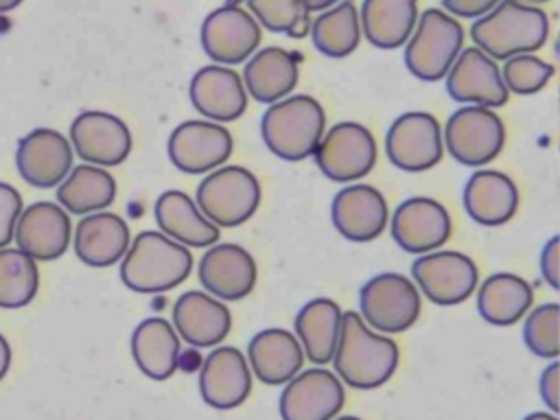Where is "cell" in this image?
I'll list each match as a JSON object with an SVG mask.
<instances>
[{"label":"cell","mask_w":560,"mask_h":420,"mask_svg":"<svg viewBox=\"0 0 560 420\" xmlns=\"http://www.w3.org/2000/svg\"><path fill=\"white\" fill-rule=\"evenodd\" d=\"M232 136L223 125L210 120L179 122L168 136V158L175 168L201 175L221 166L232 153Z\"/></svg>","instance_id":"14"},{"label":"cell","mask_w":560,"mask_h":420,"mask_svg":"<svg viewBox=\"0 0 560 420\" xmlns=\"http://www.w3.org/2000/svg\"><path fill=\"white\" fill-rule=\"evenodd\" d=\"M116 179L105 168L81 164L74 166L57 188V201L72 214H94L112 206Z\"/></svg>","instance_id":"34"},{"label":"cell","mask_w":560,"mask_h":420,"mask_svg":"<svg viewBox=\"0 0 560 420\" xmlns=\"http://www.w3.org/2000/svg\"><path fill=\"white\" fill-rule=\"evenodd\" d=\"M22 212V195L7 182H0V249L13 241L15 223Z\"/></svg>","instance_id":"40"},{"label":"cell","mask_w":560,"mask_h":420,"mask_svg":"<svg viewBox=\"0 0 560 420\" xmlns=\"http://www.w3.org/2000/svg\"><path fill=\"white\" fill-rule=\"evenodd\" d=\"M418 4L413 0H365L359 24L368 42L383 50L400 48L413 33Z\"/></svg>","instance_id":"31"},{"label":"cell","mask_w":560,"mask_h":420,"mask_svg":"<svg viewBox=\"0 0 560 420\" xmlns=\"http://www.w3.org/2000/svg\"><path fill=\"white\" fill-rule=\"evenodd\" d=\"M558 361L549 363L542 374H540V396H542V402L556 413L558 411Z\"/></svg>","instance_id":"43"},{"label":"cell","mask_w":560,"mask_h":420,"mask_svg":"<svg viewBox=\"0 0 560 420\" xmlns=\"http://www.w3.org/2000/svg\"><path fill=\"white\" fill-rule=\"evenodd\" d=\"M326 114L317 98L295 94L267 107L260 118L265 147L287 162H300L313 155L324 136Z\"/></svg>","instance_id":"4"},{"label":"cell","mask_w":560,"mask_h":420,"mask_svg":"<svg viewBox=\"0 0 560 420\" xmlns=\"http://www.w3.org/2000/svg\"><path fill=\"white\" fill-rule=\"evenodd\" d=\"M70 217L52 201H35L22 208L13 238L18 249L35 262H50L66 254L70 245Z\"/></svg>","instance_id":"16"},{"label":"cell","mask_w":560,"mask_h":420,"mask_svg":"<svg viewBox=\"0 0 560 420\" xmlns=\"http://www.w3.org/2000/svg\"><path fill=\"white\" fill-rule=\"evenodd\" d=\"M252 372L265 385H284L302 368L304 352L293 332L284 328H265L247 346Z\"/></svg>","instance_id":"29"},{"label":"cell","mask_w":560,"mask_h":420,"mask_svg":"<svg viewBox=\"0 0 560 420\" xmlns=\"http://www.w3.org/2000/svg\"><path fill=\"white\" fill-rule=\"evenodd\" d=\"M442 142L459 164L481 166L501 153L505 127L492 109L464 105L448 116Z\"/></svg>","instance_id":"8"},{"label":"cell","mask_w":560,"mask_h":420,"mask_svg":"<svg viewBox=\"0 0 560 420\" xmlns=\"http://www.w3.org/2000/svg\"><path fill=\"white\" fill-rule=\"evenodd\" d=\"M411 276L424 298L440 306H453L468 300L479 280L472 258L451 249L416 258L411 265Z\"/></svg>","instance_id":"11"},{"label":"cell","mask_w":560,"mask_h":420,"mask_svg":"<svg viewBox=\"0 0 560 420\" xmlns=\"http://www.w3.org/2000/svg\"><path fill=\"white\" fill-rule=\"evenodd\" d=\"M20 4V0H0V13L2 11H11V9H15Z\"/></svg>","instance_id":"46"},{"label":"cell","mask_w":560,"mask_h":420,"mask_svg":"<svg viewBox=\"0 0 560 420\" xmlns=\"http://www.w3.org/2000/svg\"><path fill=\"white\" fill-rule=\"evenodd\" d=\"M398 357L394 339L372 332L359 313H341L339 339L332 354L337 378L354 389L381 387L396 372Z\"/></svg>","instance_id":"1"},{"label":"cell","mask_w":560,"mask_h":420,"mask_svg":"<svg viewBox=\"0 0 560 420\" xmlns=\"http://www.w3.org/2000/svg\"><path fill=\"white\" fill-rule=\"evenodd\" d=\"M153 214L162 234L184 247H210L221 236V230L182 190H164L155 199Z\"/></svg>","instance_id":"27"},{"label":"cell","mask_w":560,"mask_h":420,"mask_svg":"<svg viewBox=\"0 0 560 420\" xmlns=\"http://www.w3.org/2000/svg\"><path fill=\"white\" fill-rule=\"evenodd\" d=\"M131 354L142 374L166 381L179 365V337L164 317L142 319L131 335Z\"/></svg>","instance_id":"30"},{"label":"cell","mask_w":560,"mask_h":420,"mask_svg":"<svg viewBox=\"0 0 560 420\" xmlns=\"http://www.w3.org/2000/svg\"><path fill=\"white\" fill-rule=\"evenodd\" d=\"M267 31L289 37H304L311 28V2L302 0H258L245 7ZM258 24V26H260Z\"/></svg>","instance_id":"37"},{"label":"cell","mask_w":560,"mask_h":420,"mask_svg":"<svg viewBox=\"0 0 560 420\" xmlns=\"http://www.w3.org/2000/svg\"><path fill=\"white\" fill-rule=\"evenodd\" d=\"M171 326L190 346L210 348L230 332L232 313L223 302L203 291H186L173 304Z\"/></svg>","instance_id":"24"},{"label":"cell","mask_w":560,"mask_h":420,"mask_svg":"<svg viewBox=\"0 0 560 420\" xmlns=\"http://www.w3.org/2000/svg\"><path fill=\"white\" fill-rule=\"evenodd\" d=\"M197 273L208 295L234 302L252 293L258 269L254 256L245 247L236 243H221L212 245L201 256Z\"/></svg>","instance_id":"22"},{"label":"cell","mask_w":560,"mask_h":420,"mask_svg":"<svg viewBox=\"0 0 560 420\" xmlns=\"http://www.w3.org/2000/svg\"><path fill=\"white\" fill-rule=\"evenodd\" d=\"M39 289V269L20 249H0V308H22Z\"/></svg>","instance_id":"36"},{"label":"cell","mask_w":560,"mask_h":420,"mask_svg":"<svg viewBox=\"0 0 560 420\" xmlns=\"http://www.w3.org/2000/svg\"><path fill=\"white\" fill-rule=\"evenodd\" d=\"M295 332L302 346V352L315 365H326L337 348L341 308L330 298H315L306 302L295 315Z\"/></svg>","instance_id":"32"},{"label":"cell","mask_w":560,"mask_h":420,"mask_svg":"<svg viewBox=\"0 0 560 420\" xmlns=\"http://www.w3.org/2000/svg\"><path fill=\"white\" fill-rule=\"evenodd\" d=\"M199 392L214 409H234L252 392V374L245 354L232 346L210 350L199 370Z\"/></svg>","instance_id":"20"},{"label":"cell","mask_w":560,"mask_h":420,"mask_svg":"<svg viewBox=\"0 0 560 420\" xmlns=\"http://www.w3.org/2000/svg\"><path fill=\"white\" fill-rule=\"evenodd\" d=\"M553 77V66L538 55H516L505 61L501 79L508 92L536 94Z\"/></svg>","instance_id":"38"},{"label":"cell","mask_w":560,"mask_h":420,"mask_svg":"<svg viewBox=\"0 0 560 420\" xmlns=\"http://www.w3.org/2000/svg\"><path fill=\"white\" fill-rule=\"evenodd\" d=\"M195 203L217 228H236L258 210L260 184L245 166H221L199 182Z\"/></svg>","instance_id":"6"},{"label":"cell","mask_w":560,"mask_h":420,"mask_svg":"<svg viewBox=\"0 0 560 420\" xmlns=\"http://www.w3.org/2000/svg\"><path fill=\"white\" fill-rule=\"evenodd\" d=\"M523 420H558L556 413H545V411H534L529 416H525Z\"/></svg>","instance_id":"45"},{"label":"cell","mask_w":560,"mask_h":420,"mask_svg":"<svg viewBox=\"0 0 560 420\" xmlns=\"http://www.w3.org/2000/svg\"><path fill=\"white\" fill-rule=\"evenodd\" d=\"M387 160L407 173H422L442 160L440 122L429 112L400 114L385 136Z\"/></svg>","instance_id":"10"},{"label":"cell","mask_w":560,"mask_h":420,"mask_svg":"<svg viewBox=\"0 0 560 420\" xmlns=\"http://www.w3.org/2000/svg\"><path fill=\"white\" fill-rule=\"evenodd\" d=\"M300 55L280 46H267L252 55L243 70V88L258 103L273 105L282 101L300 79Z\"/></svg>","instance_id":"25"},{"label":"cell","mask_w":560,"mask_h":420,"mask_svg":"<svg viewBox=\"0 0 560 420\" xmlns=\"http://www.w3.org/2000/svg\"><path fill=\"white\" fill-rule=\"evenodd\" d=\"M311 39L324 57L341 59L357 50L361 39L359 13L352 2H339L311 20Z\"/></svg>","instance_id":"35"},{"label":"cell","mask_w":560,"mask_h":420,"mask_svg":"<svg viewBox=\"0 0 560 420\" xmlns=\"http://www.w3.org/2000/svg\"><path fill=\"white\" fill-rule=\"evenodd\" d=\"M188 96L192 107L214 122H232L247 109L241 74L225 66L199 68L190 79Z\"/></svg>","instance_id":"23"},{"label":"cell","mask_w":560,"mask_h":420,"mask_svg":"<svg viewBox=\"0 0 560 420\" xmlns=\"http://www.w3.org/2000/svg\"><path fill=\"white\" fill-rule=\"evenodd\" d=\"M317 168L332 182H352L368 175L376 162V142L359 122H337L313 151Z\"/></svg>","instance_id":"9"},{"label":"cell","mask_w":560,"mask_h":420,"mask_svg":"<svg viewBox=\"0 0 560 420\" xmlns=\"http://www.w3.org/2000/svg\"><path fill=\"white\" fill-rule=\"evenodd\" d=\"M464 208L479 225H503L518 208L516 184L501 171H475L464 186Z\"/></svg>","instance_id":"26"},{"label":"cell","mask_w":560,"mask_h":420,"mask_svg":"<svg viewBox=\"0 0 560 420\" xmlns=\"http://www.w3.org/2000/svg\"><path fill=\"white\" fill-rule=\"evenodd\" d=\"M470 37L486 57L512 59L534 55L549 37V18L540 7L521 2H497V7L472 22Z\"/></svg>","instance_id":"2"},{"label":"cell","mask_w":560,"mask_h":420,"mask_svg":"<svg viewBox=\"0 0 560 420\" xmlns=\"http://www.w3.org/2000/svg\"><path fill=\"white\" fill-rule=\"evenodd\" d=\"M361 319L378 332H405L422 311L416 284L402 273L385 271L372 276L359 293Z\"/></svg>","instance_id":"7"},{"label":"cell","mask_w":560,"mask_h":420,"mask_svg":"<svg viewBox=\"0 0 560 420\" xmlns=\"http://www.w3.org/2000/svg\"><path fill=\"white\" fill-rule=\"evenodd\" d=\"M534 291L532 287L514 273H492L483 280L477 293L479 315L494 326L516 324L532 306Z\"/></svg>","instance_id":"33"},{"label":"cell","mask_w":560,"mask_h":420,"mask_svg":"<svg viewBox=\"0 0 560 420\" xmlns=\"http://www.w3.org/2000/svg\"><path fill=\"white\" fill-rule=\"evenodd\" d=\"M558 236H551L540 252V273L551 289H558Z\"/></svg>","instance_id":"42"},{"label":"cell","mask_w":560,"mask_h":420,"mask_svg":"<svg viewBox=\"0 0 560 420\" xmlns=\"http://www.w3.org/2000/svg\"><path fill=\"white\" fill-rule=\"evenodd\" d=\"M558 315L560 308L556 302L540 304L527 315L523 326V341L536 357H558Z\"/></svg>","instance_id":"39"},{"label":"cell","mask_w":560,"mask_h":420,"mask_svg":"<svg viewBox=\"0 0 560 420\" xmlns=\"http://www.w3.org/2000/svg\"><path fill=\"white\" fill-rule=\"evenodd\" d=\"M9 368H11V346L4 339V335H0V381L7 376Z\"/></svg>","instance_id":"44"},{"label":"cell","mask_w":560,"mask_h":420,"mask_svg":"<svg viewBox=\"0 0 560 420\" xmlns=\"http://www.w3.org/2000/svg\"><path fill=\"white\" fill-rule=\"evenodd\" d=\"M335 420H361V418H357V416H341V418H335Z\"/></svg>","instance_id":"47"},{"label":"cell","mask_w":560,"mask_h":420,"mask_svg":"<svg viewBox=\"0 0 560 420\" xmlns=\"http://www.w3.org/2000/svg\"><path fill=\"white\" fill-rule=\"evenodd\" d=\"M330 219L343 238L368 243L378 238L387 225V201L374 186H346L332 197Z\"/></svg>","instance_id":"21"},{"label":"cell","mask_w":560,"mask_h":420,"mask_svg":"<svg viewBox=\"0 0 560 420\" xmlns=\"http://www.w3.org/2000/svg\"><path fill=\"white\" fill-rule=\"evenodd\" d=\"M392 236L409 254H427L451 236L448 210L431 197L405 199L392 217Z\"/></svg>","instance_id":"19"},{"label":"cell","mask_w":560,"mask_h":420,"mask_svg":"<svg viewBox=\"0 0 560 420\" xmlns=\"http://www.w3.org/2000/svg\"><path fill=\"white\" fill-rule=\"evenodd\" d=\"M346 400L337 374L326 368H308L295 374L280 394L282 420H332Z\"/></svg>","instance_id":"13"},{"label":"cell","mask_w":560,"mask_h":420,"mask_svg":"<svg viewBox=\"0 0 560 420\" xmlns=\"http://www.w3.org/2000/svg\"><path fill=\"white\" fill-rule=\"evenodd\" d=\"M260 44V26L243 4H223L206 15L201 46L219 63H243Z\"/></svg>","instance_id":"12"},{"label":"cell","mask_w":560,"mask_h":420,"mask_svg":"<svg viewBox=\"0 0 560 420\" xmlns=\"http://www.w3.org/2000/svg\"><path fill=\"white\" fill-rule=\"evenodd\" d=\"M129 249V225L114 212H94L74 230V254L88 267H109Z\"/></svg>","instance_id":"28"},{"label":"cell","mask_w":560,"mask_h":420,"mask_svg":"<svg viewBox=\"0 0 560 420\" xmlns=\"http://www.w3.org/2000/svg\"><path fill=\"white\" fill-rule=\"evenodd\" d=\"M15 166L22 179L35 188L59 186L72 171V147L57 129L37 127L20 138Z\"/></svg>","instance_id":"17"},{"label":"cell","mask_w":560,"mask_h":420,"mask_svg":"<svg viewBox=\"0 0 560 420\" xmlns=\"http://www.w3.org/2000/svg\"><path fill=\"white\" fill-rule=\"evenodd\" d=\"M497 7L494 0H444L442 2V11L448 13L451 18H481L486 13H490Z\"/></svg>","instance_id":"41"},{"label":"cell","mask_w":560,"mask_h":420,"mask_svg":"<svg viewBox=\"0 0 560 420\" xmlns=\"http://www.w3.org/2000/svg\"><path fill=\"white\" fill-rule=\"evenodd\" d=\"M70 147L92 166H116L131 151V131L118 116L88 109L70 125Z\"/></svg>","instance_id":"15"},{"label":"cell","mask_w":560,"mask_h":420,"mask_svg":"<svg viewBox=\"0 0 560 420\" xmlns=\"http://www.w3.org/2000/svg\"><path fill=\"white\" fill-rule=\"evenodd\" d=\"M462 44L459 22L442 9H427L405 46V66L420 81H440L462 52Z\"/></svg>","instance_id":"5"},{"label":"cell","mask_w":560,"mask_h":420,"mask_svg":"<svg viewBox=\"0 0 560 420\" xmlns=\"http://www.w3.org/2000/svg\"><path fill=\"white\" fill-rule=\"evenodd\" d=\"M192 269L188 247L162 232L144 230L129 245L120 262V280L136 293H164L182 284Z\"/></svg>","instance_id":"3"},{"label":"cell","mask_w":560,"mask_h":420,"mask_svg":"<svg viewBox=\"0 0 560 420\" xmlns=\"http://www.w3.org/2000/svg\"><path fill=\"white\" fill-rule=\"evenodd\" d=\"M446 92L455 103L483 109L501 107L510 96L497 63L475 46L462 50L446 72Z\"/></svg>","instance_id":"18"}]
</instances>
